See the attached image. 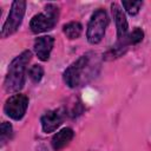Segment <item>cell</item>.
I'll return each instance as SVG.
<instances>
[{"label":"cell","mask_w":151,"mask_h":151,"mask_svg":"<svg viewBox=\"0 0 151 151\" xmlns=\"http://www.w3.org/2000/svg\"><path fill=\"white\" fill-rule=\"evenodd\" d=\"M25 9H26V1L22 0H17L12 4L8 18L6 20V22L2 26L1 29V37L6 38L11 34H13L20 26L24 14H25Z\"/></svg>","instance_id":"obj_5"},{"label":"cell","mask_w":151,"mask_h":151,"mask_svg":"<svg viewBox=\"0 0 151 151\" xmlns=\"http://www.w3.org/2000/svg\"><path fill=\"white\" fill-rule=\"evenodd\" d=\"M29 60H31L29 51H24L21 54H19L12 60L5 79V88L7 92H15L22 88L25 84L26 66Z\"/></svg>","instance_id":"obj_1"},{"label":"cell","mask_w":151,"mask_h":151,"mask_svg":"<svg viewBox=\"0 0 151 151\" xmlns=\"http://www.w3.org/2000/svg\"><path fill=\"white\" fill-rule=\"evenodd\" d=\"M54 45V39L50 35L40 37L34 42V50L38 55V58L42 61H47L51 54V51Z\"/></svg>","instance_id":"obj_8"},{"label":"cell","mask_w":151,"mask_h":151,"mask_svg":"<svg viewBox=\"0 0 151 151\" xmlns=\"http://www.w3.org/2000/svg\"><path fill=\"white\" fill-rule=\"evenodd\" d=\"M27 106H28V98L25 94L18 93L11 96L6 100L4 110L8 117H11L14 120H19L25 116Z\"/></svg>","instance_id":"obj_7"},{"label":"cell","mask_w":151,"mask_h":151,"mask_svg":"<svg viewBox=\"0 0 151 151\" xmlns=\"http://www.w3.org/2000/svg\"><path fill=\"white\" fill-rule=\"evenodd\" d=\"M28 74H29V78L34 81V83H38L41 80L42 76H44V68L40 66V65H33L29 71H28Z\"/></svg>","instance_id":"obj_13"},{"label":"cell","mask_w":151,"mask_h":151,"mask_svg":"<svg viewBox=\"0 0 151 151\" xmlns=\"http://www.w3.org/2000/svg\"><path fill=\"white\" fill-rule=\"evenodd\" d=\"M111 8H112V14L114 18L116 27H117V38H118L114 50H119V53H122V48L129 45V35H127L129 25H127V20L125 18L123 9L117 4H112Z\"/></svg>","instance_id":"obj_6"},{"label":"cell","mask_w":151,"mask_h":151,"mask_svg":"<svg viewBox=\"0 0 151 151\" xmlns=\"http://www.w3.org/2000/svg\"><path fill=\"white\" fill-rule=\"evenodd\" d=\"M88 55H81L64 72V81L70 87H77L84 81V73L88 67Z\"/></svg>","instance_id":"obj_4"},{"label":"cell","mask_w":151,"mask_h":151,"mask_svg":"<svg viewBox=\"0 0 151 151\" xmlns=\"http://www.w3.org/2000/svg\"><path fill=\"white\" fill-rule=\"evenodd\" d=\"M73 138V130L70 127H65L57 132L52 138V147L54 151L61 150L64 146H66L71 139Z\"/></svg>","instance_id":"obj_10"},{"label":"cell","mask_w":151,"mask_h":151,"mask_svg":"<svg viewBox=\"0 0 151 151\" xmlns=\"http://www.w3.org/2000/svg\"><path fill=\"white\" fill-rule=\"evenodd\" d=\"M12 137V125L7 122H4L1 124V127H0V139H1V143H6V140H8L9 138Z\"/></svg>","instance_id":"obj_14"},{"label":"cell","mask_w":151,"mask_h":151,"mask_svg":"<svg viewBox=\"0 0 151 151\" xmlns=\"http://www.w3.org/2000/svg\"><path fill=\"white\" fill-rule=\"evenodd\" d=\"M63 31L64 33L66 34V37L68 39H77L80 37L81 34V31H83V26L80 22L78 21H71L68 24H66L64 27H63Z\"/></svg>","instance_id":"obj_11"},{"label":"cell","mask_w":151,"mask_h":151,"mask_svg":"<svg viewBox=\"0 0 151 151\" xmlns=\"http://www.w3.org/2000/svg\"><path fill=\"white\" fill-rule=\"evenodd\" d=\"M63 123V114L58 110H51L47 111L42 117H41V126L44 132H53L57 130V127L60 126Z\"/></svg>","instance_id":"obj_9"},{"label":"cell","mask_w":151,"mask_h":151,"mask_svg":"<svg viewBox=\"0 0 151 151\" xmlns=\"http://www.w3.org/2000/svg\"><path fill=\"white\" fill-rule=\"evenodd\" d=\"M122 5H123V7L125 8V11L130 15H136L139 12L143 2L142 1H123Z\"/></svg>","instance_id":"obj_12"},{"label":"cell","mask_w":151,"mask_h":151,"mask_svg":"<svg viewBox=\"0 0 151 151\" xmlns=\"http://www.w3.org/2000/svg\"><path fill=\"white\" fill-rule=\"evenodd\" d=\"M144 33L139 27H136L130 34H129V44H138L143 40Z\"/></svg>","instance_id":"obj_15"},{"label":"cell","mask_w":151,"mask_h":151,"mask_svg":"<svg viewBox=\"0 0 151 151\" xmlns=\"http://www.w3.org/2000/svg\"><path fill=\"white\" fill-rule=\"evenodd\" d=\"M109 25V17L104 9H97L88 22L87 26V40L91 44H98L101 41L105 29Z\"/></svg>","instance_id":"obj_3"},{"label":"cell","mask_w":151,"mask_h":151,"mask_svg":"<svg viewBox=\"0 0 151 151\" xmlns=\"http://www.w3.org/2000/svg\"><path fill=\"white\" fill-rule=\"evenodd\" d=\"M58 17H59L58 7L53 4H48L45 8V13L37 14L31 19L29 22L31 31L33 33H41L52 29L58 21Z\"/></svg>","instance_id":"obj_2"}]
</instances>
